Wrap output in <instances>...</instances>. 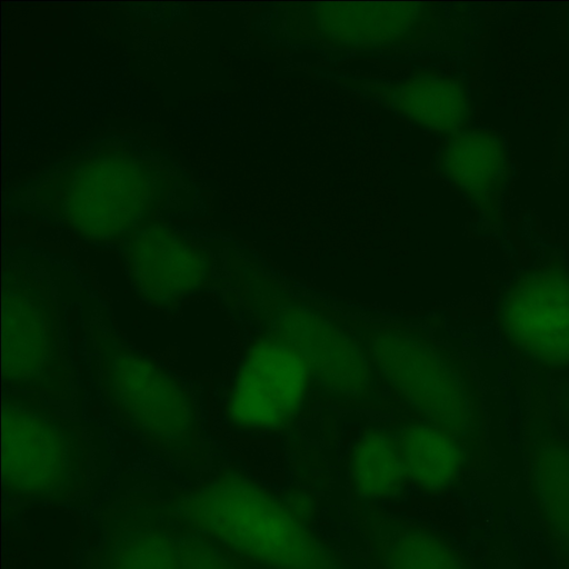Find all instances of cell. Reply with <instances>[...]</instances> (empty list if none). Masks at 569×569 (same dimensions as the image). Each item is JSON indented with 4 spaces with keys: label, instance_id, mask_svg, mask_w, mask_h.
<instances>
[{
    "label": "cell",
    "instance_id": "obj_12",
    "mask_svg": "<svg viewBox=\"0 0 569 569\" xmlns=\"http://www.w3.org/2000/svg\"><path fill=\"white\" fill-rule=\"evenodd\" d=\"M397 439L407 479L428 491L451 487L470 461V443L433 422L408 426Z\"/></svg>",
    "mask_w": 569,
    "mask_h": 569
},
{
    "label": "cell",
    "instance_id": "obj_18",
    "mask_svg": "<svg viewBox=\"0 0 569 569\" xmlns=\"http://www.w3.org/2000/svg\"><path fill=\"white\" fill-rule=\"evenodd\" d=\"M190 556L189 559L184 553L183 558L179 560V569H232L222 557L212 550L202 549Z\"/></svg>",
    "mask_w": 569,
    "mask_h": 569
},
{
    "label": "cell",
    "instance_id": "obj_9",
    "mask_svg": "<svg viewBox=\"0 0 569 569\" xmlns=\"http://www.w3.org/2000/svg\"><path fill=\"white\" fill-rule=\"evenodd\" d=\"M536 390L522 432L528 491L555 552L569 568V439Z\"/></svg>",
    "mask_w": 569,
    "mask_h": 569
},
{
    "label": "cell",
    "instance_id": "obj_2",
    "mask_svg": "<svg viewBox=\"0 0 569 569\" xmlns=\"http://www.w3.org/2000/svg\"><path fill=\"white\" fill-rule=\"evenodd\" d=\"M29 266L3 276V380L9 398L49 410L71 397L51 278ZM51 411V410H50Z\"/></svg>",
    "mask_w": 569,
    "mask_h": 569
},
{
    "label": "cell",
    "instance_id": "obj_19",
    "mask_svg": "<svg viewBox=\"0 0 569 569\" xmlns=\"http://www.w3.org/2000/svg\"><path fill=\"white\" fill-rule=\"evenodd\" d=\"M555 410L561 425L569 428V386L565 388L560 399L556 398Z\"/></svg>",
    "mask_w": 569,
    "mask_h": 569
},
{
    "label": "cell",
    "instance_id": "obj_13",
    "mask_svg": "<svg viewBox=\"0 0 569 569\" xmlns=\"http://www.w3.org/2000/svg\"><path fill=\"white\" fill-rule=\"evenodd\" d=\"M445 162L452 182L477 202L495 196L506 179L503 143L486 130L460 132L447 148Z\"/></svg>",
    "mask_w": 569,
    "mask_h": 569
},
{
    "label": "cell",
    "instance_id": "obj_1",
    "mask_svg": "<svg viewBox=\"0 0 569 569\" xmlns=\"http://www.w3.org/2000/svg\"><path fill=\"white\" fill-rule=\"evenodd\" d=\"M198 529L270 569H342L323 542L259 483L221 476L187 502Z\"/></svg>",
    "mask_w": 569,
    "mask_h": 569
},
{
    "label": "cell",
    "instance_id": "obj_4",
    "mask_svg": "<svg viewBox=\"0 0 569 569\" xmlns=\"http://www.w3.org/2000/svg\"><path fill=\"white\" fill-rule=\"evenodd\" d=\"M2 427V476L8 492L39 499L71 490L80 478L83 445L70 420L4 397Z\"/></svg>",
    "mask_w": 569,
    "mask_h": 569
},
{
    "label": "cell",
    "instance_id": "obj_3",
    "mask_svg": "<svg viewBox=\"0 0 569 569\" xmlns=\"http://www.w3.org/2000/svg\"><path fill=\"white\" fill-rule=\"evenodd\" d=\"M96 343L99 383L120 422L168 452L193 447L199 421L187 387L110 331Z\"/></svg>",
    "mask_w": 569,
    "mask_h": 569
},
{
    "label": "cell",
    "instance_id": "obj_7",
    "mask_svg": "<svg viewBox=\"0 0 569 569\" xmlns=\"http://www.w3.org/2000/svg\"><path fill=\"white\" fill-rule=\"evenodd\" d=\"M154 193L151 176L124 156L94 160L79 172L67 214L74 229L91 240H118L141 221Z\"/></svg>",
    "mask_w": 569,
    "mask_h": 569
},
{
    "label": "cell",
    "instance_id": "obj_17",
    "mask_svg": "<svg viewBox=\"0 0 569 569\" xmlns=\"http://www.w3.org/2000/svg\"><path fill=\"white\" fill-rule=\"evenodd\" d=\"M173 542L154 530H137L116 541L106 569H179Z\"/></svg>",
    "mask_w": 569,
    "mask_h": 569
},
{
    "label": "cell",
    "instance_id": "obj_10",
    "mask_svg": "<svg viewBox=\"0 0 569 569\" xmlns=\"http://www.w3.org/2000/svg\"><path fill=\"white\" fill-rule=\"evenodd\" d=\"M129 281L147 302L168 307L199 292L209 280V259L183 234L169 229L138 233L127 252Z\"/></svg>",
    "mask_w": 569,
    "mask_h": 569
},
{
    "label": "cell",
    "instance_id": "obj_6",
    "mask_svg": "<svg viewBox=\"0 0 569 569\" xmlns=\"http://www.w3.org/2000/svg\"><path fill=\"white\" fill-rule=\"evenodd\" d=\"M373 352L388 379L433 423L478 447L483 433L479 395L453 360L403 336H383Z\"/></svg>",
    "mask_w": 569,
    "mask_h": 569
},
{
    "label": "cell",
    "instance_id": "obj_16",
    "mask_svg": "<svg viewBox=\"0 0 569 569\" xmlns=\"http://www.w3.org/2000/svg\"><path fill=\"white\" fill-rule=\"evenodd\" d=\"M382 553L385 569H472L451 545L422 530L396 533Z\"/></svg>",
    "mask_w": 569,
    "mask_h": 569
},
{
    "label": "cell",
    "instance_id": "obj_8",
    "mask_svg": "<svg viewBox=\"0 0 569 569\" xmlns=\"http://www.w3.org/2000/svg\"><path fill=\"white\" fill-rule=\"evenodd\" d=\"M309 369L301 355L279 338L253 343L240 367L228 413L247 430H274L300 408Z\"/></svg>",
    "mask_w": 569,
    "mask_h": 569
},
{
    "label": "cell",
    "instance_id": "obj_5",
    "mask_svg": "<svg viewBox=\"0 0 569 569\" xmlns=\"http://www.w3.org/2000/svg\"><path fill=\"white\" fill-rule=\"evenodd\" d=\"M498 329L530 369L569 367V268L538 263L517 273L500 291Z\"/></svg>",
    "mask_w": 569,
    "mask_h": 569
},
{
    "label": "cell",
    "instance_id": "obj_14",
    "mask_svg": "<svg viewBox=\"0 0 569 569\" xmlns=\"http://www.w3.org/2000/svg\"><path fill=\"white\" fill-rule=\"evenodd\" d=\"M350 471L353 489L360 497H393L407 478L398 439L385 430L367 432L353 450Z\"/></svg>",
    "mask_w": 569,
    "mask_h": 569
},
{
    "label": "cell",
    "instance_id": "obj_15",
    "mask_svg": "<svg viewBox=\"0 0 569 569\" xmlns=\"http://www.w3.org/2000/svg\"><path fill=\"white\" fill-rule=\"evenodd\" d=\"M401 108L406 114L442 131L461 128L469 118L470 106L465 89L452 80H419L398 89Z\"/></svg>",
    "mask_w": 569,
    "mask_h": 569
},
{
    "label": "cell",
    "instance_id": "obj_11",
    "mask_svg": "<svg viewBox=\"0 0 569 569\" xmlns=\"http://www.w3.org/2000/svg\"><path fill=\"white\" fill-rule=\"evenodd\" d=\"M279 339L295 348L309 371L329 388L352 391L366 379V365L357 345L325 318L307 310L281 313Z\"/></svg>",
    "mask_w": 569,
    "mask_h": 569
}]
</instances>
